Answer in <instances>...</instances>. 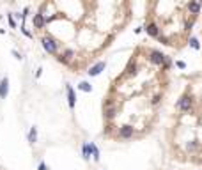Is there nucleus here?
<instances>
[{"label":"nucleus","mask_w":202,"mask_h":170,"mask_svg":"<svg viewBox=\"0 0 202 170\" xmlns=\"http://www.w3.org/2000/svg\"><path fill=\"white\" fill-rule=\"evenodd\" d=\"M192 106H193V98H192L190 94L181 96V98L177 99V103H176V108L181 110V112H190V110H192Z\"/></svg>","instance_id":"1"},{"label":"nucleus","mask_w":202,"mask_h":170,"mask_svg":"<svg viewBox=\"0 0 202 170\" xmlns=\"http://www.w3.org/2000/svg\"><path fill=\"white\" fill-rule=\"evenodd\" d=\"M133 133H135V127L130 126V124H124V126L119 127L117 136H119L121 140H130V138H133Z\"/></svg>","instance_id":"2"},{"label":"nucleus","mask_w":202,"mask_h":170,"mask_svg":"<svg viewBox=\"0 0 202 170\" xmlns=\"http://www.w3.org/2000/svg\"><path fill=\"white\" fill-rule=\"evenodd\" d=\"M167 55H163L161 51H158V50H151L149 51V60H151V64H154V66H163V62H165Z\"/></svg>","instance_id":"3"},{"label":"nucleus","mask_w":202,"mask_h":170,"mask_svg":"<svg viewBox=\"0 0 202 170\" xmlns=\"http://www.w3.org/2000/svg\"><path fill=\"white\" fill-rule=\"evenodd\" d=\"M41 42H43V48L46 50V51H48L50 55H55V53H57L59 44H57L55 41H53L51 37H43V39H41Z\"/></svg>","instance_id":"4"},{"label":"nucleus","mask_w":202,"mask_h":170,"mask_svg":"<svg viewBox=\"0 0 202 170\" xmlns=\"http://www.w3.org/2000/svg\"><path fill=\"white\" fill-rule=\"evenodd\" d=\"M144 30L147 32L149 37H160V27L154 23V21H147L145 27H144Z\"/></svg>","instance_id":"5"},{"label":"nucleus","mask_w":202,"mask_h":170,"mask_svg":"<svg viewBox=\"0 0 202 170\" xmlns=\"http://www.w3.org/2000/svg\"><path fill=\"white\" fill-rule=\"evenodd\" d=\"M66 92H67V105H69V108L73 110L75 105H76V94H75V89L67 83L66 85Z\"/></svg>","instance_id":"6"},{"label":"nucleus","mask_w":202,"mask_h":170,"mask_svg":"<svg viewBox=\"0 0 202 170\" xmlns=\"http://www.w3.org/2000/svg\"><path fill=\"white\" fill-rule=\"evenodd\" d=\"M105 67H107V62H105V60H99L98 64H94V66L87 71V73H89V76H98V75H99Z\"/></svg>","instance_id":"7"},{"label":"nucleus","mask_w":202,"mask_h":170,"mask_svg":"<svg viewBox=\"0 0 202 170\" xmlns=\"http://www.w3.org/2000/svg\"><path fill=\"white\" fill-rule=\"evenodd\" d=\"M9 94V80L7 78H2V82H0V98L6 99Z\"/></svg>","instance_id":"8"},{"label":"nucleus","mask_w":202,"mask_h":170,"mask_svg":"<svg viewBox=\"0 0 202 170\" xmlns=\"http://www.w3.org/2000/svg\"><path fill=\"white\" fill-rule=\"evenodd\" d=\"M44 25H46V18H44V14L43 13L34 14V27L36 28H43Z\"/></svg>","instance_id":"9"},{"label":"nucleus","mask_w":202,"mask_h":170,"mask_svg":"<svg viewBox=\"0 0 202 170\" xmlns=\"http://www.w3.org/2000/svg\"><path fill=\"white\" fill-rule=\"evenodd\" d=\"M188 11L193 14V16H197V14L200 13V7H202V4L200 2H195V0H192V2H188Z\"/></svg>","instance_id":"10"},{"label":"nucleus","mask_w":202,"mask_h":170,"mask_svg":"<svg viewBox=\"0 0 202 170\" xmlns=\"http://www.w3.org/2000/svg\"><path fill=\"white\" fill-rule=\"evenodd\" d=\"M82 154H83V160H91V156H92V149H91V144L89 142H83V145H82Z\"/></svg>","instance_id":"11"},{"label":"nucleus","mask_w":202,"mask_h":170,"mask_svg":"<svg viewBox=\"0 0 202 170\" xmlns=\"http://www.w3.org/2000/svg\"><path fill=\"white\" fill-rule=\"evenodd\" d=\"M115 115H117V108L115 106H108V108H105V119L107 120H112Z\"/></svg>","instance_id":"12"},{"label":"nucleus","mask_w":202,"mask_h":170,"mask_svg":"<svg viewBox=\"0 0 202 170\" xmlns=\"http://www.w3.org/2000/svg\"><path fill=\"white\" fill-rule=\"evenodd\" d=\"M36 142H37V127L32 126V127H30V131H29V144L34 145Z\"/></svg>","instance_id":"13"},{"label":"nucleus","mask_w":202,"mask_h":170,"mask_svg":"<svg viewBox=\"0 0 202 170\" xmlns=\"http://www.w3.org/2000/svg\"><path fill=\"white\" fill-rule=\"evenodd\" d=\"M78 89L80 91H83V92H92V85L89 83V82H80Z\"/></svg>","instance_id":"14"},{"label":"nucleus","mask_w":202,"mask_h":170,"mask_svg":"<svg viewBox=\"0 0 202 170\" xmlns=\"http://www.w3.org/2000/svg\"><path fill=\"white\" fill-rule=\"evenodd\" d=\"M91 149H92V160L94 161H99V149L96 147V144L91 142Z\"/></svg>","instance_id":"15"},{"label":"nucleus","mask_w":202,"mask_h":170,"mask_svg":"<svg viewBox=\"0 0 202 170\" xmlns=\"http://www.w3.org/2000/svg\"><path fill=\"white\" fill-rule=\"evenodd\" d=\"M190 46L193 50H200V42H199V39L197 37H190Z\"/></svg>","instance_id":"16"},{"label":"nucleus","mask_w":202,"mask_h":170,"mask_svg":"<svg viewBox=\"0 0 202 170\" xmlns=\"http://www.w3.org/2000/svg\"><path fill=\"white\" fill-rule=\"evenodd\" d=\"M197 147H199V144H197V140H192L186 144V149L190 151V152H193V151H197Z\"/></svg>","instance_id":"17"},{"label":"nucleus","mask_w":202,"mask_h":170,"mask_svg":"<svg viewBox=\"0 0 202 170\" xmlns=\"http://www.w3.org/2000/svg\"><path fill=\"white\" fill-rule=\"evenodd\" d=\"M170 66H172V60H170V59L167 57V59H165V62H163V66H161V71H167L168 67H170Z\"/></svg>","instance_id":"18"},{"label":"nucleus","mask_w":202,"mask_h":170,"mask_svg":"<svg viewBox=\"0 0 202 170\" xmlns=\"http://www.w3.org/2000/svg\"><path fill=\"white\" fill-rule=\"evenodd\" d=\"M7 21H9V25H11V27H13V28H16V21H14V18H13L11 14H9V16H7Z\"/></svg>","instance_id":"19"},{"label":"nucleus","mask_w":202,"mask_h":170,"mask_svg":"<svg viewBox=\"0 0 202 170\" xmlns=\"http://www.w3.org/2000/svg\"><path fill=\"white\" fill-rule=\"evenodd\" d=\"M160 101H161V96H160V94H156V96L152 98V101H151V103H152V105H158Z\"/></svg>","instance_id":"20"},{"label":"nucleus","mask_w":202,"mask_h":170,"mask_svg":"<svg viewBox=\"0 0 202 170\" xmlns=\"http://www.w3.org/2000/svg\"><path fill=\"white\" fill-rule=\"evenodd\" d=\"M176 66H177L179 69H184V67H186V64L183 62V60H177V62H176Z\"/></svg>","instance_id":"21"},{"label":"nucleus","mask_w":202,"mask_h":170,"mask_svg":"<svg viewBox=\"0 0 202 170\" xmlns=\"http://www.w3.org/2000/svg\"><path fill=\"white\" fill-rule=\"evenodd\" d=\"M37 170H48V167H46V163H39V167H37Z\"/></svg>","instance_id":"22"},{"label":"nucleus","mask_w":202,"mask_h":170,"mask_svg":"<svg viewBox=\"0 0 202 170\" xmlns=\"http://www.w3.org/2000/svg\"><path fill=\"white\" fill-rule=\"evenodd\" d=\"M13 55H14L16 59H18V60H22V55H20V53H18V51H13Z\"/></svg>","instance_id":"23"}]
</instances>
